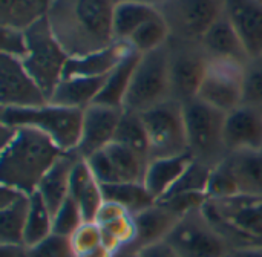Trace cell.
Masks as SVG:
<instances>
[{
    "instance_id": "cell-1",
    "label": "cell",
    "mask_w": 262,
    "mask_h": 257,
    "mask_svg": "<svg viewBox=\"0 0 262 257\" xmlns=\"http://www.w3.org/2000/svg\"><path fill=\"white\" fill-rule=\"evenodd\" d=\"M115 0H54L48 23L69 57L84 55L115 43Z\"/></svg>"
},
{
    "instance_id": "cell-2",
    "label": "cell",
    "mask_w": 262,
    "mask_h": 257,
    "mask_svg": "<svg viewBox=\"0 0 262 257\" xmlns=\"http://www.w3.org/2000/svg\"><path fill=\"white\" fill-rule=\"evenodd\" d=\"M0 182L34 193L46 172L66 153L49 136L31 127L2 124Z\"/></svg>"
},
{
    "instance_id": "cell-3",
    "label": "cell",
    "mask_w": 262,
    "mask_h": 257,
    "mask_svg": "<svg viewBox=\"0 0 262 257\" xmlns=\"http://www.w3.org/2000/svg\"><path fill=\"white\" fill-rule=\"evenodd\" d=\"M83 110L49 101L35 107H2L0 123L9 127L35 129L49 136L63 152H75L81 133Z\"/></svg>"
},
{
    "instance_id": "cell-4",
    "label": "cell",
    "mask_w": 262,
    "mask_h": 257,
    "mask_svg": "<svg viewBox=\"0 0 262 257\" xmlns=\"http://www.w3.org/2000/svg\"><path fill=\"white\" fill-rule=\"evenodd\" d=\"M203 208L232 248L262 247V196L206 201Z\"/></svg>"
},
{
    "instance_id": "cell-5",
    "label": "cell",
    "mask_w": 262,
    "mask_h": 257,
    "mask_svg": "<svg viewBox=\"0 0 262 257\" xmlns=\"http://www.w3.org/2000/svg\"><path fill=\"white\" fill-rule=\"evenodd\" d=\"M183 106L189 153L195 161L209 167L218 166L229 156L224 144L226 112L215 109L198 97Z\"/></svg>"
},
{
    "instance_id": "cell-6",
    "label": "cell",
    "mask_w": 262,
    "mask_h": 257,
    "mask_svg": "<svg viewBox=\"0 0 262 257\" xmlns=\"http://www.w3.org/2000/svg\"><path fill=\"white\" fill-rule=\"evenodd\" d=\"M26 35L28 54L21 63L49 100L63 80L69 55L55 38L46 18L26 29Z\"/></svg>"
},
{
    "instance_id": "cell-7",
    "label": "cell",
    "mask_w": 262,
    "mask_h": 257,
    "mask_svg": "<svg viewBox=\"0 0 262 257\" xmlns=\"http://www.w3.org/2000/svg\"><path fill=\"white\" fill-rule=\"evenodd\" d=\"M170 98L169 46L166 44L157 51L141 54L124 101V110L143 113Z\"/></svg>"
},
{
    "instance_id": "cell-8",
    "label": "cell",
    "mask_w": 262,
    "mask_h": 257,
    "mask_svg": "<svg viewBox=\"0 0 262 257\" xmlns=\"http://www.w3.org/2000/svg\"><path fill=\"white\" fill-rule=\"evenodd\" d=\"M147 139L150 161L189 153L184 106L170 98L141 113Z\"/></svg>"
},
{
    "instance_id": "cell-9",
    "label": "cell",
    "mask_w": 262,
    "mask_h": 257,
    "mask_svg": "<svg viewBox=\"0 0 262 257\" xmlns=\"http://www.w3.org/2000/svg\"><path fill=\"white\" fill-rule=\"evenodd\" d=\"M203 207L183 216L166 239L180 257H221L232 250Z\"/></svg>"
},
{
    "instance_id": "cell-10",
    "label": "cell",
    "mask_w": 262,
    "mask_h": 257,
    "mask_svg": "<svg viewBox=\"0 0 262 257\" xmlns=\"http://www.w3.org/2000/svg\"><path fill=\"white\" fill-rule=\"evenodd\" d=\"M167 46L172 98L184 104L196 98L210 57L200 41L172 37Z\"/></svg>"
},
{
    "instance_id": "cell-11",
    "label": "cell",
    "mask_w": 262,
    "mask_h": 257,
    "mask_svg": "<svg viewBox=\"0 0 262 257\" xmlns=\"http://www.w3.org/2000/svg\"><path fill=\"white\" fill-rule=\"evenodd\" d=\"M246 64L227 58H209L198 98L229 113L243 104Z\"/></svg>"
},
{
    "instance_id": "cell-12",
    "label": "cell",
    "mask_w": 262,
    "mask_h": 257,
    "mask_svg": "<svg viewBox=\"0 0 262 257\" xmlns=\"http://www.w3.org/2000/svg\"><path fill=\"white\" fill-rule=\"evenodd\" d=\"M226 0H167L158 11L169 23L173 38L200 41L224 14Z\"/></svg>"
},
{
    "instance_id": "cell-13",
    "label": "cell",
    "mask_w": 262,
    "mask_h": 257,
    "mask_svg": "<svg viewBox=\"0 0 262 257\" xmlns=\"http://www.w3.org/2000/svg\"><path fill=\"white\" fill-rule=\"evenodd\" d=\"M49 100L21 60L3 55L0 57V103L2 107H35Z\"/></svg>"
},
{
    "instance_id": "cell-14",
    "label": "cell",
    "mask_w": 262,
    "mask_h": 257,
    "mask_svg": "<svg viewBox=\"0 0 262 257\" xmlns=\"http://www.w3.org/2000/svg\"><path fill=\"white\" fill-rule=\"evenodd\" d=\"M124 109L94 103L83 110L80 141L75 153L86 159L106 149L115 138L118 123Z\"/></svg>"
},
{
    "instance_id": "cell-15",
    "label": "cell",
    "mask_w": 262,
    "mask_h": 257,
    "mask_svg": "<svg viewBox=\"0 0 262 257\" xmlns=\"http://www.w3.org/2000/svg\"><path fill=\"white\" fill-rule=\"evenodd\" d=\"M224 144L229 155L262 152V107L241 104L226 113Z\"/></svg>"
},
{
    "instance_id": "cell-16",
    "label": "cell",
    "mask_w": 262,
    "mask_h": 257,
    "mask_svg": "<svg viewBox=\"0 0 262 257\" xmlns=\"http://www.w3.org/2000/svg\"><path fill=\"white\" fill-rule=\"evenodd\" d=\"M224 14L241 38L249 58L262 55V2L226 0Z\"/></svg>"
},
{
    "instance_id": "cell-17",
    "label": "cell",
    "mask_w": 262,
    "mask_h": 257,
    "mask_svg": "<svg viewBox=\"0 0 262 257\" xmlns=\"http://www.w3.org/2000/svg\"><path fill=\"white\" fill-rule=\"evenodd\" d=\"M94 222L101 230L103 242L112 251L117 253L121 248L134 245L137 238L135 218L123 205L104 201Z\"/></svg>"
},
{
    "instance_id": "cell-18",
    "label": "cell",
    "mask_w": 262,
    "mask_h": 257,
    "mask_svg": "<svg viewBox=\"0 0 262 257\" xmlns=\"http://www.w3.org/2000/svg\"><path fill=\"white\" fill-rule=\"evenodd\" d=\"M29 196L17 189H0V244H25Z\"/></svg>"
},
{
    "instance_id": "cell-19",
    "label": "cell",
    "mask_w": 262,
    "mask_h": 257,
    "mask_svg": "<svg viewBox=\"0 0 262 257\" xmlns=\"http://www.w3.org/2000/svg\"><path fill=\"white\" fill-rule=\"evenodd\" d=\"M130 51L132 48L129 43L115 41L114 44L104 49L89 52L84 55L69 57L63 78L66 77H88V78L106 77L117 67V64Z\"/></svg>"
},
{
    "instance_id": "cell-20",
    "label": "cell",
    "mask_w": 262,
    "mask_h": 257,
    "mask_svg": "<svg viewBox=\"0 0 262 257\" xmlns=\"http://www.w3.org/2000/svg\"><path fill=\"white\" fill-rule=\"evenodd\" d=\"M137 238L132 248L140 250L146 245L166 241L175 225L180 222L181 216L177 215L163 202H155L149 208L137 213L135 216Z\"/></svg>"
},
{
    "instance_id": "cell-21",
    "label": "cell",
    "mask_w": 262,
    "mask_h": 257,
    "mask_svg": "<svg viewBox=\"0 0 262 257\" xmlns=\"http://www.w3.org/2000/svg\"><path fill=\"white\" fill-rule=\"evenodd\" d=\"M71 198L78 204L83 219L94 222L104 202L103 187L91 172L86 159L78 158L71 175Z\"/></svg>"
},
{
    "instance_id": "cell-22",
    "label": "cell",
    "mask_w": 262,
    "mask_h": 257,
    "mask_svg": "<svg viewBox=\"0 0 262 257\" xmlns=\"http://www.w3.org/2000/svg\"><path fill=\"white\" fill-rule=\"evenodd\" d=\"M80 156L75 152H66L41 178L37 193L49 207L52 215L66 202L71 196V175L72 169Z\"/></svg>"
},
{
    "instance_id": "cell-23",
    "label": "cell",
    "mask_w": 262,
    "mask_h": 257,
    "mask_svg": "<svg viewBox=\"0 0 262 257\" xmlns=\"http://www.w3.org/2000/svg\"><path fill=\"white\" fill-rule=\"evenodd\" d=\"M200 43L210 58H227L241 63H247L250 60L241 38L226 14H223L204 32Z\"/></svg>"
},
{
    "instance_id": "cell-24",
    "label": "cell",
    "mask_w": 262,
    "mask_h": 257,
    "mask_svg": "<svg viewBox=\"0 0 262 257\" xmlns=\"http://www.w3.org/2000/svg\"><path fill=\"white\" fill-rule=\"evenodd\" d=\"M193 162L190 153L170 156V158H157L147 164L143 184L150 192V195L160 201L164 198L180 181L189 166Z\"/></svg>"
},
{
    "instance_id": "cell-25",
    "label": "cell",
    "mask_w": 262,
    "mask_h": 257,
    "mask_svg": "<svg viewBox=\"0 0 262 257\" xmlns=\"http://www.w3.org/2000/svg\"><path fill=\"white\" fill-rule=\"evenodd\" d=\"M106 77H66L60 81V84L51 95L49 103L83 110L95 103L100 90L103 89Z\"/></svg>"
},
{
    "instance_id": "cell-26",
    "label": "cell",
    "mask_w": 262,
    "mask_h": 257,
    "mask_svg": "<svg viewBox=\"0 0 262 257\" xmlns=\"http://www.w3.org/2000/svg\"><path fill=\"white\" fill-rule=\"evenodd\" d=\"M141 54L137 51H130L118 64L117 67L106 77V81L103 84V89L100 90L95 103L111 106V107H121L124 109V101L137 69V64L140 61Z\"/></svg>"
},
{
    "instance_id": "cell-27",
    "label": "cell",
    "mask_w": 262,
    "mask_h": 257,
    "mask_svg": "<svg viewBox=\"0 0 262 257\" xmlns=\"http://www.w3.org/2000/svg\"><path fill=\"white\" fill-rule=\"evenodd\" d=\"M54 0H0V26L29 29L48 17Z\"/></svg>"
},
{
    "instance_id": "cell-28",
    "label": "cell",
    "mask_w": 262,
    "mask_h": 257,
    "mask_svg": "<svg viewBox=\"0 0 262 257\" xmlns=\"http://www.w3.org/2000/svg\"><path fill=\"white\" fill-rule=\"evenodd\" d=\"M158 12V8L141 2L132 0H115L114 15H112V29L115 41H129L134 32L152 18Z\"/></svg>"
},
{
    "instance_id": "cell-29",
    "label": "cell",
    "mask_w": 262,
    "mask_h": 257,
    "mask_svg": "<svg viewBox=\"0 0 262 257\" xmlns=\"http://www.w3.org/2000/svg\"><path fill=\"white\" fill-rule=\"evenodd\" d=\"M226 161L238 179L241 195L262 196V152L233 153Z\"/></svg>"
},
{
    "instance_id": "cell-30",
    "label": "cell",
    "mask_w": 262,
    "mask_h": 257,
    "mask_svg": "<svg viewBox=\"0 0 262 257\" xmlns=\"http://www.w3.org/2000/svg\"><path fill=\"white\" fill-rule=\"evenodd\" d=\"M106 155L109 156L120 182H143L146 169L149 161L137 153L135 150L112 141L106 149Z\"/></svg>"
},
{
    "instance_id": "cell-31",
    "label": "cell",
    "mask_w": 262,
    "mask_h": 257,
    "mask_svg": "<svg viewBox=\"0 0 262 257\" xmlns=\"http://www.w3.org/2000/svg\"><path fill=\"white\" fill-rule=\"evenodd\" d=\"M101 187L104 201H112L123 205L134 216L157 202L143 182H120Z\"/></svg>"
},
{
    "instance_id": "cell-32",
    "label": "cell",
    "mask_w": 262,
    "mask_h": 257,
    "mask_svg": "<svg viewBox=\"0 0 262 257\" xmlns=\"http://www.w3.org/2000/svg\"><path fill=\"white\" fill-rule=\"evenodd\" d=\"M170 38H172V32L169 23L158 11L152 18H149L134 32V35L129 38L127 43L138 54H147L166 46Z\"/></svg>"
},
{
    "instance_id": "cell-33",
    "label": "cell",
    "mask_w": 262,
    "mask_h": 257,
    "mask_svg": "<svg viewBox=\"0 0 262 257\" xmlns=\"http://www.w3.org/2000/svg\"><path fill=\"white\" fill-rule=\"evenodd\" d=\"M52 225H54V215L49 210V207L45 204L41 196L34 192L29 196V212H28V221L25 228V245L34 247L48 236L52 235Z\"/></svg>"
},
{
    "instance_id": "cell-34",
    "label": "cell",
    "mask_w": 262,
    "mask_h": 257,
    "mask_svg": "<svg viewBox=\"0 0 262 257\" xmlns=\"http://www.w3.org/2000/svg\"><path fill=\"white\" fill-rule=\"evenodd\" d=\"M114 141L135 150L137 153H140L150 162L149 139H147V132H146V126H144L141 113L124 110L118 123Z\"/></svg>"
},
{
    "instance_id": "cell-35",
    "label": "cell",
    "mask_w": 262,
    "mask_h": 257,
    "mask_svg": "<svg viewBox=\"0 0 262 257\" xmlns=\"http://www.w3.org/2000/svg\"><path fill=\"white\" fill-rule=\"evenodd\" d=\"M241 195L238 179L229 166V162L224 159L218 166H215L210 172L207 190H206V198L207 201H215V199H227Z\"/></svg>"
},
{
    "instance_id": "cell-36",
    "label": "cell",
    "mask_w": 262,
    "mask_h": 257,
    "mask_svg": "<svg viewBox=\"0 0 262 257\" xmlns=\"http://www.w3.org/2000/svg\"><path fill=\"white\" fill-rule=\"evenodd\" d=\"M212 169L213 167H209V166L193 159V162L189 166V169L184 172V175L180 178V181L175 184V187L166 196H169V195H181V193L204 195L206 196V190H207V184H209Z\"/></svg>"
},
{
    "instance_id": "cell-37",
    "label": "cell",
    "mask_w": 262,
    "mask_h": 257,
    "mask_svg": "<svg viewBox=\"0 0 262 257\" xmlns=\"http://www.w3.org/2000/svg\"><path fill=\"white\" fill-rule=\"evenodd\" d=\"M84 222L81 210L74 198H68L66 202L54 213V225L52 233L71 238L74 231Z\"/></svg>"
},
{
    "instance_id": "cell-38",
    "label": "cell",
    "mask_w": 262,
    "mask_h": 257,
    "mask_svg": "<svg viewBox=\"0 0 262 257\" xmlns=\"http://www.w3.org/2000/svg\"><path fill=\"white\" fill-rule=\"evenodd\" d=\"M243 104L262 107V55L250 58L246 64Z\"/></svg>"
},
{
    "instance_id": "cell-39",
    "label": "cell",
    "mask_w": 262,
    "mask_h": 257,
    "mask_svg": "<svg viewBox=\"0 0 262 257\" xmlns=\"http://www.w3.org/2000/svg\"><path fill=\"white\" fill-rule=\"evenodd\" d=\"M69 241H71V247L75 257L89 253L94 248L104 244L100 227L95 222H86V221L74 231Z\"/></svg>"
},
{
    "instance_id": "cell-40",
    "label": "cell",
    "mask_w": 262,
    "mask_h": 257,
    "mask_svg": "<svg viewBox=\"0 0 262 257\" xmlns=\"http://www.w3.org/2000/svg\"><path fill=\"white\" fill-rule=\"evenodd\" d=\"M0 49L3 55H9L23 60L28 54V35L26 31L17 28L0 26Z\"/></svg>"
},
{
    "instance_id": "cell-41",
    "label": "cell",
    "mask_w": 262,
    "mask_h": 257,
    "mask_svg": "<svg viewBox=\"0 0 262 257\" xmlns=\"http://www.w3.org/2000/svg\"><path fill=\"white\" fill-rule=\"evenodd\" d=\"M29 257H75L69 238L52 233L34 247H29Z\"/></svg>"
},
{
    "instance_id": "cell-42",
    "label": "cell",
    "mask_w": 262,
    "mask_h": 257,
    "mask_svg": "<svg viewBox=\"0 0 262 257\" xmlns=\"http://www.w3.org/2000/svg\"><path fill=\"white\" fill-rule=\"evenodd\" d=\"M86 162L91 169V172L94 173V176L97 178V181L101 185H111V184H120V178L109 159V156L106 155L104 149L94 153L92 156L86 158Z\"/></svg>"
},
{
    "instance_id": "cell-43",
    "label": "cell",
    "mask_w": 262,
    "mask_h": 257,
    "mask_svg": "<svg viewBox=\"0 0 262 257\" xmlns=\"http://www.w3.org/2000/svg\"><path fill=\"white\" fill-rule=\"evenodd\" d=\"M141 257H180L167 241H160L138 250Z\"/></svg>"
},
{
    "instance_id": "cell-44",
    "label": "cell",
    "mask_w": 262,
    "mask_h": 257,
    "mask_svg": "<svg viewBox=\"0 0 262 257\" xmlns=\"http://www.w3.org/2000/svg\"><path fill=\"white\" fill-rule=\"evenodd\" d=\"M0 257H29V247L25 244H0Z\"/></svg>"
},
{
    "instance_id": "cell-45",
    "label": "cell",
    "mask_w": 262,
    "mask_h": 257,
    "mask_svg": "<svg viewBox=\"0 0 262 257\" xmlns=\"http://www.w3.org/2000/svg\"><path fill=\"white\" fill-rule=\"evenodd\" d=\"M230 257H262V247H238L232 248Z\"/></svg>"
},
{
    "instance_id": "cell-46",
    "label": "cell",
    "mask_w": 262,
    "mask_h": 257,
    "mask_svg": "<svg viewBox=\"0 0 262 257\" xmlns=\"http://www.w3.org/2000/svg\"><path fill=\"white\" fill-rule=\"evenodd\" d=\"M114 257H141L140 256V253H138V250H135V248H132V247H126V248H121V250H118Z\"/></svg>"
},
{
    "instance_id": "cell-47",
    "label": "cell",
    "mask_w": 262,
    "mask_h": 257,
    "mask_svg": "<svg viewBox=\"0 0 262 257\" xmlns=\"http://www.w3.org/2000/svg\"><path fill=\"white\" fill-rule=\"evenodd\" d=\"M132 2H141V3L150 5V6H154V8H161L167 0H132Z\"/></svg>"
},
{
    "instance_id": "cell-48",
    "label": "cell",
    "mask_w": 262,
    "mask_h": 257,
    "mask_svg": "<svg viewBox=\"0 0 262 257\" xmlns=\"http://www.w3.org/2000/svg\"><path fill=\"white\" fill-rule=\"evenodd\" d=\"M221 257H230V256H229V254H227V256H221Z\"/></svg>"
},
{
    "instance_id": "cell-49",
    "label": "cell",
    "mask_w": 262,
    "mask_h": 257,
    "mask_svg": "<svg viewBox=\"0 0 262 257\" xmlns=\"http://www.w3.org/2000/svg\"><path fill=\"white\" fill-rule=\"evenodd\" d=\"M259 2H262V0H259Z\"/></svg>"
}]
</instances>
